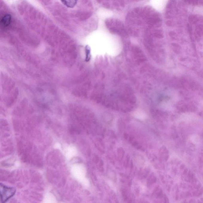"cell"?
<instances>
[{
  "instance_id": "cell-1",
  "label": "cell",
  "mask_w": 203,
  "mask_h": 203,
  "mask_svg": "<svg viewBox=\"0 0 203 203\" xmlns=\"http://www.w3.org/2000/svg\"><path fill=\"white\" fill-rule=\"evenodd\" d=\"M16 190L13 187H8L0 183V201L6 203L15 194Z\"/></svg>"
},
{
  "instance_id": "cell-2",
  "label": "cell",
  "mask_w": 203,
  "mask_h": 203,
  "mask_svg": "<svg viewBox=\"0 0 203 203\" xmlns=\"http://www.w3.org/2000/svg\"><path fill=\"white\" fill-rule=\"evenodd\" d=\"M12 17L9 14H6L0 19V26L2 28H7L10 25Z\"/></svg>"
},
{
  "instance_id": "cell-3",
  "label": "cell",
  "mask_w": 203,
  "mask_h": 203,
  "mask_svg": "<svg viewBox=\"0 0 203 203\" xmlns=\"http://www.w3.org/2000/svg\"><path fill=\"white\" fill-rule=\"evenodd\" d=\"M133 116L136 118L141 120H144L146 118V114L145 112L141 110H136L134 112Z\"/></svg>"
},
{
  "instance_id": "cell-4",
  "label": "cell",
  "mask_w": 203,
  "mask_h": 203,
  "mask_svg": "<svg viewBox=\"0 0 203 203\" xmlns=\"http://www.w3.org/2000/svg\"><path fill=\"white\" fill-rule=\"evenodd\" d=\"M62 2L65 5L67 6L68 7H70V8H72L74 6H75L76 4L77 1H62Z\"/></svg>"
},
{
  "instance_id": "cell-5",
  "label": "cell",
  "mask_w": 203,
  "mask_h": 203,
  "mask_svg": "<svg viewBox=\"0 0 203 203\" xmlns=\"http://www.w3.org/2000/svg\"><path fill=\"white\" fill-rule=\"evenodd\" d=\"M190 140L193 144H199L200 141V137L198 135H193L191 136Z\"/></svg>"
},
{
  "instance_id": "cell-6",
  "label": "cell",
  "mask_w": 203,
  "mask_h": 203,
  "mask_svg": "<svg viewBox=\"0 0 203 203\" xmlns=\"http://www.w3.org/2000/svg\"><path fill=\"white\" fill-rule=\"evenodd\" d=\"M86 61L87 62L89 61L91 58V49L87 45L86 46Z\"/></svg>"
}]
</instances>
